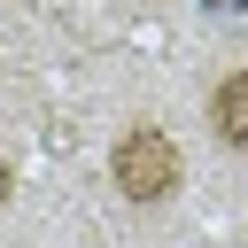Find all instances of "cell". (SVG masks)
Instances as JSON below:
<instances>
[{"label":"cell","mask_w":248,"mask_h":248,"mask_svg":"<svg viewBox=\"0 0 248 248\" xmlns=\"http://www.w3.org/2000/svg\"><path fill=\"white\" fill-rule=\"evenodd\" d=\"M209 8H225V16H240V8H248V0H209Z\"/></svg>","instance_id":"3957f363"},{"label":"cell","mask_w":248,"mask_h":248,"mask_svg":"<svg viewBox=\"0 0 248 248\" xmlns=\"http://www.w3.org/2000/svg\"><path fill=\"white\" fill-rule=\"evenodd\" d=\"M108 178H116V194L132 202V209H163L178 186H186V147L170 140V124H124L116 132V147H108Z\"/></svg>","instance_id":"6da1fadb"},{"label":"cell","mask_w":248,"mask_h":248,"mask_svg":"<svg viewBox=\"0 0 248 248\" xmlns=\"http://www.w3.org/2000/svg\"><path fill=\"white\" fill-rule=\"evenodd\" d=\"M202 116H209V132H217L232 155H248V62L209 85V108H202Z\"/></svg>","instance_id":"7a4b0ae2"}]
</instances>
